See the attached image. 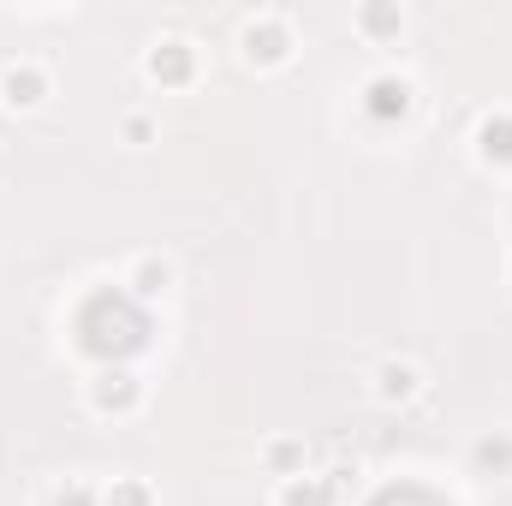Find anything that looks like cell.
<instances>
[{
	"label": "cell",
	"mask_w": 512,
	"mask_h": 506,
	"mask_svg": "<svg viewBox=\"0 0 512 506\" xmlns=\"http://www.w3.org/2000/svg\"><path fill=\"white\" fill-rule=\"evenodd\" d=\"M143 310L120 298V292H96L84 310H78V346L84 352H96V358H126L143 346Z\"/></svg>",
	"instance_id": "6da1fadb"
},
{
	"label": "cell",
	"mask_w": 512,
	"mask_h": 506,
	"mask_svg": "<svg viewBox=\"0 0 512 506\" xmlns=\"http://www.w3.org/2000/svg\"><path fill=\"white\" fill-rule=\"evenodd\" d=\"M364 108H370V120H399V114L411 108V90H405L399 78H376L370 96H364Z\"/></svg>",
	"instance_id": "7a4b0ae2"
},
{
	"label": "cell",
	"mask_w": 512,
	"mask_h": 506,
	"mask_svg": "<svg viewBox=\"0 0 512 506\" xmlns=\"http://www.w3.org/2000/svg\"><path fill=\"white\" fill-rule=\"evenodd\" d=\"M96 405H102V411L137 405V381H131L126 370H102V376H96Z\"/></svg>",
	"instance_id": "3957f363"
},
{
	"label": "cell",
	"mask_w": 512,
	"mask_h": 506,
	"mask_svg": "<svg viewBox=\"0 0 512 506\" xmlns=\"http://www.w3.org/2000/svg\"><path fill=\"white\" fill-rule=\"evenodd\" d=\"M149 72H155L161 84H185V78H191V48H185V42H161L155 60H149Z\"/></svg>",
	"instance_id": "277c9868"
},
{
	"label": "cell",
	"mask_w": 512,
	"mask_h": 506,
	"mask_svg": "<svg viewBox=\"0 0 512 506\" xmlns=\"http://www.w3.org/2000/svg\"><path fill=\"white\" fill-rule=\"evenodd\" d=\"M483 155L489 161H512V114H495L483 126Z\"/></svg>",
	"instance_id": "5b68a950"
},
{
	"label": "cell",
	"mask_w": 512,
	"mask_h": 506,
	"mask_svg": "<svg viewBox=\"0 0 512 506\" xmlns=\"http://www.w3.org/2000/svg\"><path fill=\"white\" fill-rule=\"evenodd\" d=\"M42 96V72L36 66H12L6 72V102H36Z\"/></svg>",
	"instance_id": "8992f818"
},
{
	"label": "cell",
	"mask_w": 512,
	"mask_h": 506,
	"mask_svg": "<svg viewBox=\"0 0 512 506\" xmlns=\"http://www.w3.org/2000/svg\"><path fill=\"white\" fill-rule=\"evenodd\" d=\"M280 42H286V36H280V24L251 30V54H256V60H274V54H280Z\"/></svg>",
	"instance_id": "52a82bcc"
},
{
	"label": "cell",
	"mask_w": 512,
	"mask_h": 506,
	"mask_svg": "<svg viewBox=\"0 0 512 506\" xmlns=\"http://www.w3.org/2000/svg\"><path fill=\"white\" fill-rule=\"evenodd\" d=\"M411 381H417V376H411L405 364H387V370H382V393H387V399H405V393H411Z\"/></svg>",
	"instance_id": "ba28073f"
},
{
	"label": "cell",
	"mask_w": 512,
	"mask_h": 506,
	"mask_svg": "<svg viewBox=\"0 0 512 506\" xmlns=\"http://www.w3.org/2000/svg\"><path fill=\"white\" fill-rule=\"evenodd\" d=\"M286 506H328V489L322 483H292L286 489Z\"/></svg>",
	"instance_id": "9c48e42d"
},
{
	"label": "cell",
	"mask_w": 512,
	"mask_h": 506,
	"mask_svg": "<svg viewBox=\"0 0 512 506\" xmlns=\"http://www.w3.org/2000/svg\"><path fill=\"white\" fill-rule=\"evenodd\" d=\"M161 286H167V268H161V262H143V268H137V292H143V298H155Z\"/></svg>",
	"instance_id": "30bf717a"
},
{
	"label": "cell",
	"mask_w": 512,
	"mask_h": 506,
	"mask_svg": "<svg viewBox=\"0 0 512 506\" xmlns=\"http://www.w3.org/2000/svg\"><path fill=\"white\" fill-rule=\"evenodd\" d=\"M108 506H149V495H143L137 483H120V489H114V501H108Z\"/></svg>",
	"instance_id": "8fae6325"
},
{
	"label": "cell",
	"mask_w": 512,
	"mask_h": 506,
	"mask_svg": "<svg viewBox=\"0 0 512 506\" xmlns=\"http://www.w3.org/2000/svg\"><path fill=\"white\" fill-rule=\"evenodd\" d=\"M60 506H90V495H84V489H66V495H60Z\"/></svg>",
	"instance_id": "7c38bea8"
}]
</instances>
